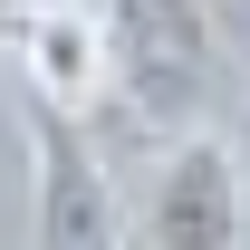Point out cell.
Returning <instances> with one entry per match:
<instances>
[{"mask_svg":"<svg viewBox=\"0 0 250 250\" xmlns=\"http://www.w3.org/2000/svg\"><path fill=\"white\" fill-rule=\"evenodd\" d=\"M106 20V96H125L135 116H192V96L212 77V0H96Z\"/></svg>","mask_w":250,"mask_h":250,"instance_id":"cell-1","label":"cell"},{"mask_svg":"<svg viewBox=\"0 0 250 250\" xmlns=\"http://www.w3.org/2000/svg\"><path fill=\"white\" fill-rule=\"evenodd\" d=\"M29 241L39 250H125L116 183L96 164L87 125L29 106Z\"/></svg>","mask_w":250,"mask_h":250,"instance_id":"cell-2","label":"cell"},{"mask_svg":"<svg viewBox=\"0 0 250 250\" xmlns=\"http://www.w3.org/2000/svg\"><path fill=\"white\" fill-rule=\"evenodd\" d=\"M241 231H250V202H241V173H231V145L183 135L164 154V173L145 183L135 241L145 250H241Z\"/></svg>","mask_w":250,"mask_h":250,"instance_id":"cell-3","label":"cell"},{"mask_svg":"<svg viewBox=\"0 0 250 250\" xmlns=\"http://www.w3.org/2000/svg\"><path fill=\"white\" fill-rule=\"evenodd\" d=\"M10 39H20L29 106L77 116V125L106 106V20H96V0H20Z\"/></svg>","mask_w":250,"mask_h":250,"instance_id":"cell-4","label":"cell"},{"mask_svg":"<svg viewBox=\"0 0 250 250\" xmlns=\"http://www.w3.org/2000/svg\"><path fill=\"white\" fill-rule=\"evenodd\" d=\"M231 173H241V202H250V96H241V116H231Z\"/></svg>","mask_w":250,"mask_h":250,"instance_id":"cell-5","label":"cell"},{"mask_svg":"<svg viewBox=\"0 0 250 250\" xmlns=\"http://www.w3.org/2000/svg\"><path fill=\"white\" fill-rule=\"evenodd\" d=\"M10 20H20V0H0V39H10Z\"/></svg>","mask_w":250,"mask_h":250,"instance_id":"cell-6","label":"cell"}]
</instances>
